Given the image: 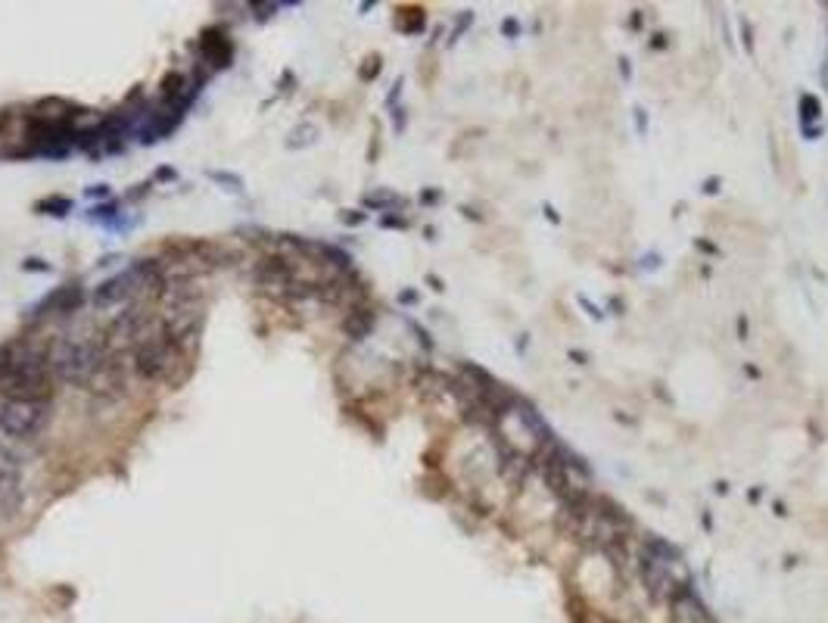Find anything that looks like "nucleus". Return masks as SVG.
Segmentation results:
<instances>
[{
  "label": "nucleus",
  "mask_w": 828,
  "mask_h": 623,
  "mask_svg": "<svg viewBox=\"0 0 828 623\" xmlns=\"http://www.w3.org/2000/svg\"><path fill=\"white\" fill-rule=\"evenodd\" d=\"M0 396L19 402H50L53 374L47 365V352L35 346H13L10 361L0 371Z\"/></svg>",
  "instance_id": "1"
},
{
  "label": "nucleus",
  "mask_w": 828,
  "mask_h": 623,
  "mask_svg": "<svg viewBox=\"0 0 828 623\" xmlns=\"http://www.w3.org/2000/svg\"><path fill=\"white\" fill-rule=\"evenodd\" d=\"M41 209H44V212H50V216H66V212H72V200L53 197V200H47Z\"/></svg>",
  "instance_id": "17"
},
{
  "label": "nucleus",
  "mask_w": 828,
  "mask_h": 623,
  "mask_svg": "<svg viewBox=\"0 0 828 623\" xmlns=\"http://www.w3.org/2000/svg\"><path fill=\"white\" fill-rule=\"evenodd\" d=\"M252 278H256V284L262 290L275 293L280 299H305L318 293V284L299 278L296 265L284 256H262L256 268H252Z\"/></svg>",
  "instance_id": "3"
},
{
  "label": "nucleus",
  "mask_w": 828,
  "mask_h": 623,
  "mask_svg": "<svg viewBox=\"0 0 828 623\" xmlns=\"http://www.w3.org/2000/svg\"><path fill=\"white\" fill-rule=\"evenodd\" d=\"M109 343L106 340H78V337H59L53 340V346L47 350V365L50 374L63 384L72 386H88V380L93 377V371L100 368V361L109 356Z\"/></svg>",
  "instance_id": "2"
},
{
  "label": "nucleus",
  "mask_w": 828,
  "mask_h": 623,
  "mask_svg": "<svg viewBox=\"0 0 828 623\" xmlns=\"http://www.w3.org/2000/svg\"><path fill=\"white\" fill-rule=\"evenodd\" d=\"M209 178L218 181V184H228V190H240V187H243V181L237 175H228V172H209Z\"/></svg>",
  "instance_id": "18"
},
{
  "label": "nucleus",
  "mask_w": 828,
  "mask_h": 623,
  "mask_svg": "<svg viewBox=\"0 0 828 623\" xmlns=\"http://www.w3.org/2000/svg\"><path fill=\"white\" fill-rule=\"evenodd\" d=\"M197 47H199V57H203V63L215 66V69H224V66H231L233 44H231V38L224 35V31H218V29H206Z\"/></svg>",
  "instance_id": "9"
},
{
  "label": "nucleus",
  "mask_w": 828,
  "mask_h": 623,
  "mask_svg": "<svg viewBox=\"0 0 828 623\" xmlns=\"http://www.w3.org/2000/svg\"><path fill=\"white\" fill-rule=\"evenodd\" d=\"M380 225H383V227H408L405 218H392V216H383V218H380Z\"/></svg>",
  "instance_id": "22"
},
{
  "label": "nucleus",
  "mask_w": 828,
  "mask_h": 623,
  "mask_svg": "<svg viewBox=\"0 0 828 623\" xmlns=\"http://www.w3.org/2000/svg\"><path fill=\"white\" fill-rule=\"evenodd\" d=\"M125 386V371H122V361L116 356H106L100 361V368L93 371V377L88 380V390L97 393V396H116L118 390Z\"/></svg>",
  "instance_id": "8"
},
{
  "label": "nucleus",
  "mask_w": 828,
  "mask_h": 623,
  "mask_svg": "<svg viewBox=\"0 0 828 623\" xmlns=\"http://www.w3.org/2000/svg\"><path fill=\"white\" fill-rule=\"evenodd\" d=\"M178 361H181V350L162 337V333H150L144 343L131 350V365H135L137 377L144 380H171Z\"/></svg>",
  "instance_id": "4"
},
{
  "label": "nucleus",
  "mask_w": 828,
  "mask_h": 623,
  "mask_svg": "<svg viewBox=\"0 0 828 623\" xmlns=\"http://www.w3.org/2000/svg\"><path fill=\"white\" fill-rule=\"evenodd\" d=\"M502 29L507 31V35H517V31H520V25H517V22H514V19H507V22L502 25Z\"/></svg>",
  "instance_id": "23"
},
{
  "label": "nucleus",
  "mask_w": 828,
  "mask_h": 623,
  "mask_svg": "<svg viewBox=\"0 0 828 623\" xmlns=\"http://www.w3.org/2000/svg\"><path fill=\"white\" fill-rule=\"evenodd\" d=\"M150 337V315L144 309H135V306H128L125 312L116 315V321H112L109 327V340L106 343H125L135 350L137 343H144V340Z\"/></svg>",
  "instance_id": "7"
},
{
  "label": "nucleus",
  "mask_w": 828,
  "mask_h": 623,
  "mask_svg": "<svg viewBox=\"0 0 828 623\" xmlns=\"http://www.w3.org/2000/svg\"><path fill=\"white\" fill-rule=\"evenodd\" d=\"M50 421V402H19L0 399V437L6 440H31Z\"/></svg>",
  "instance_id": "5"
},
{
  "label": "nucleus",
  "mask_w": 828,
  "mask_h": 623,
  "mask_svg": "<svg viewBox=\"0 0 828 623\" xmlns=\"http://www.w3.org/2000/svg\"><path fill=\"white\" fill-rule=\"evenodd\" d=\"M371 327H374V315L368 312V309H355L346 318V324H343V331L349 333L352 340H365L371 333Z\"/></svg>",
  "instance_id": "12"
},
{
  "label": "nucleus",
  "mask_w": 828,
  "mask_h": 623,
  "mask_svg": "<svg viewBox=\"0 0 828 623\" xmlns=\"http://www.w3.org/2000/svg\"><path fill=\"white\" fill-rule=\"evenodd\" d=\"M137 290H140V284H137V278L131 274V268L128 271H118V274H112V278H106L103 284H97L93 287V293H91V306L97 312H125L131 306V299L137 297Z\"/></svg>",
  "instance_id": "6"
},
{
  "label": "nucleus",
  "mask_w": 828,
  "mask_h": 623,
  "mask_svg": "<svg viewBox=\"0 0 828 623\" xmlns=\"http://www.w3.org/2000/svg\"><path fill=\"white\" fill-rule=\"evenodd\" d=\"M365 206H371V209H390V206H402V200H399L396 193H368Z\"/></svg>",
  "instance_id": "15"
},
{
  "label": "nucleus",
  "mask_w": 828,
  "mask_h": 623,
  "mask_svg": "<svg viewBox=\"0 0 828 623\" xmlns=\"http://www.w3.org/2000/svg\"><path fill=\"white\" fill-rule=\"evenodd\" d=\"M82 299H84L82 287L78 284H63V287H56L50 297H44L41 306H35V312H41V315H72L78 306H82Z\"/></svg>",
  "instance_id": "10"
},
{
  "label": "nucleus",
  "mask_w": 828,
  "mask_h": 623,
  "mask_svg": "<svg viewBox=\"0 0 828 623\" xmlns=\"http://www.w3.org/2000/svg\"><path fill=\"white\" fill-rule=\"evenodd\" d=\"M819 110H822L819 100L813 97V93H804V97H800V128H810L819 119Z\"/></svg>",
  "instance_id": "13"
},
{
  "label": "nucleus",
  "mask_w": 828,
  "mask_h": 623,
  "mask_svg": "<svg viewBox=\"0 0 828 623\" xmlns=\"http://www.w3.org/2000/svg\"><path fill=\"white\" fill-rule=\"evenodd\" d=\"M368 63H371V66H365V69H362V78H365V82H368V78H374V75L380 72V59H377V57L368 59Z\"/></svg>",
  "instance_id": "20"
},
{
  "label": "nucleus",
  "mask_w": 828,
  "mask_h": 623,
  "mask_svg": "<svg viewBox=\"0 0 828 623\" xmlns=\"http://www.w3.org/2000/svg\"><path fill=\"white\" fill-rule=\"evenodd\" d=\"M318 140V128L315 125H299V128H293V134H290V140H286V147H312Z\"/></svg>",
  "instance_id": "14"
},
{
  "label": "nucleus",
  "mask_w": 828,
  "mask_h": 623,
  "mask_svg": "<svg viewBox=\"0 0 828 623\" xmlns=\"http://www.w3.org/2000/svg\"><path fill=\"white\" fill-rule=\"evenodd\" d=\"M88 197H97V200L109 197V187H106V184H93V187H88Z\"/></svg>",
  "instance_id": "21"
},
{
  "label": "nucleus",
  "mask_w": 828,
  "mask_h": 623,
  "mask_svg": "<svg viewBox=\"0 0 828 623\" xmlns=\"http://www.w3.org/2000/svg\"><path fill=\"white\" fill-rule=\"evenodd\" d=\"M22 268H25V271H50V265L41 262V259H25Z\"/></svg>",
  "instance_id": "19"
},
{
  "label": "nucleus",
  "mask_w": 828,
  "mask_h": 623,
  "mask_svg": "<svg viewBox=\"0 0 828 623\" xmlns=\"http://www.w3.org/2000/svg\"><path fill=\"white\" fill-rule=\"evenodd\" d=\"M670 608H673L670 623H713L707 605L691 592V589H685L682 595H676V599L670 601Z\"/></svg>",
  "instance_id": "11"
},
{
  "label": "nucleus",
  "mask_w": 828,
  "mask_h": 623,
  "mask_svg": "<svg viewBox=\"0 0 828 623\" xmlns=\"http://www.w3.org/2000/svg\"><path fill=\"white\" fill-rule=\"evenodd\" d=\"M156 178L169 181V178H175V172H171V169H159V172H156Z\"/></svg>",
  "instance_id": "25"
},
{
  "label": "nucleus",
  "mask_w": 828,
  "mask_h": 623,
  "mask_svg": "<svg viewBox=\"0 0 828 623\" xmlns=\"http://www.w3.org/2000/svg\"><path fill=\"white\" fill-rule=\"evenodd\" d=\"M716 184H719V181H716V178H710V181H707V184H704V190H707V193H716V190H719Z\"/></svg>",
  "instance_id": "24"
},
{
  "label": "nucleus",
  "mask_w": 828,
  "mask_h": 623,
  "mask_svg": "<svg viewBox=\"0 0 828 623\" xmlns=\"http://www.w3.org/2000/svg\"><path fill=\"white\" fill-rule=\"evenodd\" d=\"M116 216H118V212H116V206H112V203H106V206H93V209L88 212L91 222H103V225H109V227L118 222Z\"/></svg>",
  "instance_id": "16"
}]
</instances>
